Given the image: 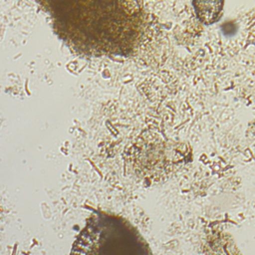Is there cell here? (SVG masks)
<instances>
[{
    "label": "cell",
    "mask_w": 255,
    "mask_h": 255,
    "mask_svg": "<svg viewBox=\"0 0 255 255\" xmlns=\"http://www.w3.org/2000/svg\"><path fill=\"white\" fill-rule=\"evenodd\" d=\"M192 3L198 19L208 25L220 18L224 0H192Z\"/></svg>",
    "instance_id": "3"
},
{
    "label": "cell",
    "mask_w": 255,
    "mask_h": 255,
    "mask_svg": "<svg viewBox=\"0 0 255 255\" xmlns=\"http://www.w3.org/2000/svg\"><path fill=\"white\" fill-rule=\"evenodd\" d=\"M68 255H151V252L128 219L98 211L87 219Z\"/></svg>",
    "instance_id": "2"
},
{
    "label": "cell",
    "mask_w": 255,
    "mask_h": 255,
    "mask_svg": "<svg viewBox=\"0 0 255 255\" xmlns=\"http://www.w3.org/2000/svg\"><path fill=\"white\" fill-rule=\"evenodd\" d=\"M57 36L88 57H124L139 45L142 0H35Z\"/></svg>",
    "instance_id": "1"
}]
</instances>
